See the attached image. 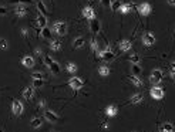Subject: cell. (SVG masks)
Segmentation results:
<instances>
[{"instance_id":"obj_19","label":"cell","mask_w":175,"mask_h":132,"mask_svg":"<svg viewBox=\"0 0 175 132\" xmlns=\"http://www.w3.org/2000/svg\"><path fill=\"white\" fill-rule=\"evenodd\" d=\"M42 124H43V120L40 118V116H36V118H33V120L30 121V125H31V128H34V129L40 128Z\"/></svg>"},{"instance_id":"obj_40","label":"cell","mask_w":175,"mask_h":132,"mask_svg":"<svg viewBox=\"0 0 175 132\" xmlns=\"http://www.w3.org/2000/svg\"><path fill=\"white\" fill-rule=\"evenodd\" d=\"M111 2H113V0H101L103 6H105V7H110V6H111Z\"/></svg>"},{"instance_id":"obj_1","label":"cell","mask_w":175,"mask_h":132,"mask_svg":"<svg viewBox=\"0 0 175 132\" xmlns=\"http://www.w3.org/2000/svg\"><path fill=\"white\" fill-rule=\"evenodd\" d=\"M162 77H164L162 70L155 68V70H152V73H151V75H150V81L154 84V85H158V84L162 81Z\"/></svg>"},{"instance_id":"obj_30","label":"cell","mask_w":175,"mask_h":132,"mask_svg":"<svg viewBox=\"0 0 175 132\" xmlns=\"http://www.w3.org/2000/svg\"><path fill=\"white\" fill-rule=\"evenodd\" d=\"M131 73H133V75H140V73H141L140 64H133L131 66Z\"/></svg>"},{"instance_id":"obj_39","label":"cell","mask_w":175,"mask_h":132,"mask_svg":"<svg viewBox=\"0 0 175 132\" xmlns=\"http://www.w3.org/2000/svg\"><path fill=\"white\" fill-rule=\"evenodd\" d=\"M7 14V9L4 6H0V16H6Z\"/></svg>"},{"instance_id":"obj_49","label":"cell","mask_w":175,"mask_h":132,"mask_svg":"<svg viewBox=\"0 0 175 132\" xmlns=\"http://www.w3.org/2000/svg\"><path fill=\"white\" fill-rule=\"evenodd\" d=\"M40 2H43V0H40Z\"/></svg>"},{"instance_id":"obj_21","label":"cell","mask_w":175,"mask_h":132,"mask_svg":"<svg viewBox=\"0 0 175 132\" xmlns=\"http://www.w3.org/2000/svg\"><path fill=\"white\" fill-rule=\"evenodd\" d=\"M128 78H129V81H131V84L135 85V87H141L142 85V81H141V78H140L138 75H129Z\"/></svg>"},{"instance_id":"obj_3","label":"cell","mask_w":175,"mask_h":132,"mask_svg":"<svg viewBox=\"0 0 175 132\" xmlns=\"http://www.w3.org/2000/svg\"><path fill=\"white\" fill-rule=\"evenodd\" d=\"M12 111H13V114H14L16 116H19V115H21V114H23V111H24V107H23V104H21L19 99H13Z\"/></svg>"},{"instance_id":"obj_26","label":"cell","mask_w":175,"mask_h":132,"mask_svg":"<svg viewBox=\"0 0 175 132\" xmlns=\"http://www.w3.org/2000/svg\"><path fill=\"white\" fill-rule=\"evenodd\" d=\"M60 47H61V43L58 41V40H50V48L53 51H58Z\"/></svg>"},{"instance_id":"obj_33","label":"cell","mask_w":175,"mask_h":132,"mask_svg":"<svg viewBox=\"0 0 175 132\" xmlns=\"http://www.w3.org/2000/svg\"><path fill=\"white\" fill-rule=\"evenodd\" d=\"M44 85V80H33V88H42Z\"/></svg>"},{"instance_id":"obj_4","label":"cell","mask_w":175,"mask_h":132,"mask_svg":"<svg viewBox=\"0 0 175 132\" xmlns=\"http://www.w3.org/2000/svg\"><path fill=\"white\" fill-rule=\"evenodd\" d=\"M151 10H152V7H151V4L147 3V2L138 4V12H140V14H141V16H144V17L150 16V14H151Z\"/></svg>"},{"instance_id":"obj_27","label":"cell","mask_w":175,"mask_h":132,"mask_svg":"<svg viewBox=\"0 0 175 132\" xmlns=\"http://www.w3.org/2000/svg\"><path fill=\"white\" fill-rule=\"evenodd\" d=\"M121 6H122V3H121L120 0H113L110 7H111V10H113V12H117V10H120V9H121Z\"/></svg>"},{"instance_id":"obj_47","label":"cell","mask_w":175,"mask_h":132,"mask_svg":"<svg viewBox=\"0 0 175 132\" xmlns=\"http://www.w3.org/2000/svg\"><path fill=\"white\" fill-rule=\"evenodd\" d=\"M171 67H172V70H175V61H174V62H172V64H171Z\"/></svg>"},{"instance_id":"obj_45","label":"cell","mask_w":175,"mask_h":132,"mask_svg":"<svg viewBox=\"0 0 175 132\" xmlns=\"http://www.w3.org/2000/svg\"><path fill=\"white\" fill-rule=\"evenodd\" d=\"M170 6H175V0H167Z\"/></svg>"},{"instance_id":"obj_20","label":"cell","mask_w":175,"mask_h":132,"mask_svg":"<svg viewBox=\"0 0 175 132\" xmlns=\"http://www.w3.org/2000/svg\"><path fill=\"white\" fill-rule=\"evenodd\" d=\"M84 44H86V38L84 37H77L73 41V47L74 48H81V47H84Z\"/></svg>"},{"instance_id":"obj_25","label":"cell","mask_w":175,"mask_h":132,"mask_svg":"<svg viewBox=\"0 0 175 132\" xmlns=\"http://www.w3.org/2000/svg\"><path fill=\"white\" fill-rule=\"evenodd\" d=\"M131 10H133V4L131 3H124L120 9V12L122 13V14H127V13H129Z\"/></svg>"},{"instance_id":"obj_6","label":"cell","mask_w":175,"mask_h":132,"mask_svg":"<svg viewBox=\"0 0 175 132\" xmlns=\"http://www.w3.org/2000/svg\"><path fill=\"white\" fill-rule=\"evenodd\" d=\"M142 43L147 47H151V45L155 44V36L152 33H144L142 34Z\"/></svg>"},{"instance_id":"obj_32","label":"cell","mask_w":175,"mask_h":132,"mask_svg":"<svg viewBox=\"0 0 175 132\" xmlns=\"http://www.w3.org/2000/svg\"><path fill=\"white\" fill-rule=\"evenodd\" d=\"M77 68H78V67L75 66L74 62H68L66 67V70L68 71V73H77Z\"/></svg>"},{"instance_id":"obj_24","label":"cell","mask_w":175,"mask_h":132,"mask_svg":"<svg viewBox=\"0 0 175 132\" xmlns=\"http://www.w3.org/2000/svg\"><path fill=\"white\" fill-rule=\"evenodd\" d=\"M98 74L103 77H108L110 75V68L107 66H100L98 67Z\"/></svg>"},{"instance_id":"obj_31","label":"cell","mask_w":175,"mask_h":132,"mask_svg":"<svg viewBox=\"0 0 175 132\" xmlns=\"http://www.w3.org/2000/svg\"><path fill=\"white\" fill-rule=\"evenodd\" d=\"M128 60H129V62H131V64H138L141 58H140V55H138V54H131V55L128 57Z\"/></svg>"},{"instance_id":"obj_42","label":"cell","mask_w":175,"mask_h":132,"mask_svg":"<svg viewBox=\"0 0 175 132\" xmlns=\"http://www.w3.org/2000/svg\"><path fill=\"white\" fill-rule=\"evenodd\" d=\"M38 107L44 108V107H46V101H44V99H42V101H40V104H38Z\"/></svg>"},{"instance_id":"obj_36","label":"cell","mask_w":175,"mask_h":132,"mask_svg":"<svg viewBox=\"0 0 175 132\" xmlns=\"http://www.w3.org/2000/svg\"><path fill=\"white\" fill-rule=\"evenodd\" d=\"M91 48H93V51H98V43H97V40L96 38H93L91 40Z\"/></svg>"},{"instance_id":"obj_34","label":"cell","mask_w":175,"mask_h":132,"mask_svg":"<svg viewBox=\"0 0 175 132\" xmlns=\"http://www.w3.org/2000/svg\"><path fill=\"white\" fill-rule=\"evenodd\" d=\"M31 78L33 80H43L44 78V74H43L42 71H36V73L31 74Z\"/></svg>"},{"instance_id":"obj_13","label":"cell","mask_w":175,"mask_h":132,"mask_svg":"<svg viewBox=\"0 0 175 132\" xmlns=\"http://www.w3.org/2000/svg\"><path fill=\"white\" fill-rule=\"evenodd\" d=\"M101 58H103V60H105V61H113V60H114V53L110 50V47H105V50L103 51V55H101Z\"/></svg>"},{"instance_id":"obj_8","label":"cell","mask_w":175,"mask_h":132,"mask_svg":"<svg viewBox=\"0 0 175 132\" xmlns=\"http://www.w3.org/2000/svg\"><path fill=\"white\" fill-rule=\"evenodd\" d=\"M81 13H83V17H86L87 20H94L96 19V12H94V9L90 7V6H87V7H84L83 10H81Z\"/></svg>"},{"instance_id":"obj_38","label":"cell","mask_w":175,"mask_h":132,"mask_svg":"<svg viewBox=\"0 0 175 132\" xmlns=\"http://www.w3.org/2000/svg\"><path fill=\"white\" fill-rule=\"evenodd\" d=\"M51 61H53V58H51L50 55H44V64H46V66H49Z\"/></svg>"},{"instance_id":"obj_44","label":"cell","mask_w":175,"mask_h":132,"mask_svg":"<svg viewBox=\"0 0 175 132\" xmlns=\"http://www.w3.org/2000/svg\"><path fill=\"white\" fill-rule=\"evenodd\" d=\"M20 33H21V36H24V37H26V36H27V29H21Z\"/></svg>"},{"instance_id":"obj_35","label":"cell","mask_w":175,"mask_h":132,"mask_svg":"<svg viewBox=\"0 0 175 132\" xmlns=\"http://www.w3.org/2000/svg\"><path fill=\"white\" fill-rule=\"evenodd\" d=\"M33 0H9V3L13 4H23V3H31Z\"/></svg>"},{"instance_id":"obj_7","label":"cell","mask_w":175,"mask_h":132,"mask_svg":"<svg viewBox=\"0 0 175 132\" xmlns=\"http://www.w3.org/2000/svg\"><path fill=\"white\" fill-rule=\"evenodd\" d=\"M68 85H70L73 90H80V88L84 85V81L78 77H73V78L68 80Z\"/></svg>"},{"instance_id":"obj_12","label":"cell","mask_w":175,"mask_h":132,"mask_svg":"<svg viewBox=\"0 0 175 132\" xmlns=\"http://www.w3.org/2000/svg\"><path fill=\"white\" fill-rule=\"evenodd\" d=\"M21 64L27 68H31V67H34V58L31 55H24L21 58Z\"/></svg>"},{"instance_id":"obj_23","label":"cell","mask_w":175,"mask_h":132,"mask_svg":"<svg viewBox=\"0 0 175 132\" xmlns=\"http://www.w3.org/2000/svg\"><path fill=\"white\" fill-rule=\"evenodd\" d=\"M131 41H128V40H122V41L120 43V50L121 51H128V50H131Z\"/></svg>"},{"instance_id":"obj_37","label":"cell","mask_w":175,"mask_h":132,"mask_svg":"<svg viewBox=\"0 0 175 132\" xmlns=\"http://www.w3.org/2000/svg\"><path fill=\"white\" fill-rule=\"evenodd\" d=\"M9 47V43L4 40V38H0V48L2 50H6Z\"/></svg>"},{"instance_id":"obj_22","label":"cell","mask_w":175,"mask_h":132,"mask_svg":"<svg viewBox=\"0 0 175 132\" xmlns=\"http://www.w3.org/2000/svg\"><path fill=\"white\" fill-rule=\"evenodd\" d=\"M159 132H174V125L171 122H165V124L161 125Z\"/></svg>"},{"instance_id":"obj_9","label":"cell","mask_w":175,"mask_h":132,"mask_svg":"<svg viewBox=\"0 0 175 132\" xmlns=\"http://www.w3.org/2000/svg\"><path fill=\"white\" fill-rule=\"evenodd\" d=\"M44 118H46V121L51 122V124H54V122H57V121H58V115L56 114V112L50 111V109L44 111Z\"/></svg>"},{"instance_id":"obj_2","label":"cell","mask_w":175,"mask_h":132,"mask_svg":"<svg viewBox=\"0 0 175 132\" xmlns=\"http://www.w3.org/2000/svg\"><path fill=\"white\" fill-rule=\"evenodd\" d=\"M53 31H54L56 34H58V36H64V34L67 33V24L64 21H57V23H54V26H53Z\"/></svg>"},{"instance_id":"obj_15","label":"cell","mask_w":175,"mask_h":132,"mask_svg":"<svg viewBox=\"0 0 175 132\" xmlns=\"http://www.w3.org/2000/svg\"><path fill=\"white\" fill-rule=\"evenodd\" d=\"M23 97H24L27 101H31L34 97V88L33 87H26L23 90Z\"/></svg>"},{"instance_id":"obj_46","label":"cell","mask_w":175,"mask_h":132,"mask_svg":"<svg viewBox=\"0 0 175 132\" xmlns=\"http://www.w3.org/2000/svg\"><path fill=\"white\" fill-rule=\"evenodd\" d=\"M171 77L175 80V70H172V68H171Z\"/></svg>"},{"instance_id":"obj_48","label":"cell","mask_w":175,"mask_h":132,"mask_svg":"<svg viewBox=\"0 0 175 132\" xmlns=\"http://www.w3.org/2000/svg\"><path fill=\"white\" fill-rule=\"evenodd\" d=\"M0 132H3V131H2V129H0Z\"/></svg>"},{"instance_id":"obj_29","label":"cell","mask_w":175,"mask_h":132,"mask_svg":"<svg viewBox=\"0 0 175 132\" xmlns=\"http://www.w3.org/2000/svg\"><path fill=\"white\" fill-rule=\"evenodd\" d=\"M42 36L44 38H49V40H51V30L49 29V27H44V29H42Z\"/></svg>"},{"instance_id":"obj_11","label":"cell","mask_w":175,"mask_h":132,"mask_svg":"<svg viewBox=\"0 0 175 132\" xmlns=\"http://www.w3.org/2000/svg\"><path fill=\"white\" fill-rule=\"evenodd\" d=\"M90 30H91L94 34L100 33L101 30V24H100V20H97V19H94V20L90 21Z\"/></svg>"},{"instance_id":"obj_10","label":"cell","mask_w":175,"mask_h":132,"mask_svg":"<svg viewBox=\"0 0 175 132\" xmlns=\"http://www.w3.org/2000/svg\"><path fill=\"white\" fill-rule=\"evenodd\" d=\"M47 67H49V70H50L51 74H54V75H58V74H60V71H61V68H60V64H58L57 61H54V60H53V61H51Z\"/></svg>"},{"instance_id":"obj_43","label":"cell","mask_w":175,"mask_h":132,"mask_svg":"<svg viewBox=\"0 0 175 132\" xmlns=\"http://www.w3.org/2000/svg\"><path fill=\"white\" fill-rule=\"evenodd\" d=\"M101 128L107 129V128H108V122H107V121H104V122H103V125H101Z\"/></svg>"},{"instance_id":"obj_41","label":"cell","mask_w":175,"mask_h":132,"mask_svg":"<svg viewBox=\"0 0 175 132\" xmlns=\"http://www.w3.org/2000/svg\"><path fill=\"white\" fill-rule=\"evenodd\" d=\"M34 54H36L37 57H42V55H43V51H42V48H36V50H34Z\"/></svg>"},{"instance_id":"obj_14","label":"cell","mask_w":175,"mask_h":132,"mask_svg":"<svg viewBox=\"0 0 175 132\" xmlns=\"http://www.w3.org/2000/svg\"><path fill=\"white\" fill-rule=\"evenodd\" d=\"M14 14L17 17H24L27 14V9L23 6V4H17L16 9H14Z\"/></svg>"},{"instance_id":"obj_28","label":"cell","mask_w":175,"mask_h":132,"mask_svg":"<svg viewBox=\"0 0 175 132\" xmlns=\"http://www.w3.org/2000/svg\"><path fill=\"white\" fill-rule=\"evenodd\" d=\"M37 9H38V12L42 13V14H44V16L47 14V7L44 6V3H43V2H40V0L37 2Z\"/></svg>"},{"instance_id":"obj_17","label":"cell","mask_w":175,"mask_h":132,"mask_svg":"<svg viewBox=\"0 0 175 132\" xmlns=\"http://www.w3.org/2000/svg\"><path fill=\"white\" fill-rule=\"evenodd\" d=\"M117 114H118L117 105H108V107L105 108V115L107 116H115Z\"/></svg>"},{"instance_id":"obj_16","label":"cell","mask_w":175,"mask_h":132,"mask_svg":"<svg viewBox=\"0 0 175 132\" xmlns=\"http://www.w3.org/2000/svg\"><path fill=\"white\" fill-rule=\"evenodd\" d=\"M36 21H37V26L40 27V29L47 27V17L44 16V14H38L37 19H36Z\"/></svg>"},{"instance_id":"obj_5","label":"cell","mask_w":175,"mask_h":132,"mask_svg":"<svg viewBox=\"0 0 175 132\" xmlns=\"http://www.w3.org/2000/svg\"><path fill=\"white\" fill-rule=\"evenodd\" d=\"M150 94L154 99H162L164 98V90L161 87H158V85H154V87L151 88Z\"/></svg>"},{"instance_id":"obj_18","label":"cell","mask_w":175,"mask_h":132,"mask_svg":"<svg viewBox=\"0 0 175 132\" xmlns=\"http://www.w3.org/2000/svg\"><path fill=\"white\" fill-rule=\"evenodd\" d=\"M142 94L141 92H138V94H134L131 98H129V102L133 104V105H138V104H141V101H142Z\"/></svg>"}]
</instances>
